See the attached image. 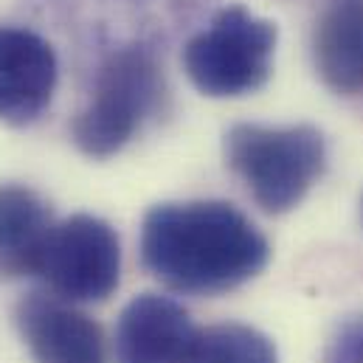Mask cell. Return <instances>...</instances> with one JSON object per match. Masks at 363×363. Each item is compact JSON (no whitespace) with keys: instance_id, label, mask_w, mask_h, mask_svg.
<instances>
[{"instance_id":"cell-1","label":"cell","mask_w":363,"mask_h":363,"mask_svg":"<svg viewBox=\"0 0 363 363\" xmlns=\"http://www.w3.org/2000/svg\"><path fill=\"white\" fill-rule=\"evenodd\" d=\"M271 259L265 234L231 203H158L141 223V262L161 284L220 296L251 281Z\"/></svg>"},{"instance_id":"cell-2","label":"cell","mask_w":363,"mask_h":363,"mask_svg":"<svg viewBox=\"0 0 363 363\" xmlns=\"http://www.w3.org/2000/svg\"><path fill=\"white\" fill-rule=\"evenodd\" d=\"M167 101L164 68L150 45H124L101 57L91 96L71 124L77 150L88 158L121 152Z\"/></svg>"},{"instance_id":"cell-3","label":"cell","mask_w":363,"mask_h":363,"mask_svg":"<svg viewBox=\"0 0 363 363\" xmlns=\"http://www.w3.org/2000/svg\"><path fill=\"white\" fill-rule=\"evenodd\" d=\"M225 161L262 211L284 214L324 175L327 141L310 124H234L225 133Z\"/></svg>"},{"instance_id":"cell-4","label":"cell","mask_w":363,"mask_h":363,"mask_svg":"<svg viewBox=\"0 0 363 363\" xmlns=\"http://www.w3.org/2000/svg\"><path fill=\"white\" fill-rule=\"evenodd\" d=\"M273 51L276 26L271 20L245 6H225L183 45V71L200 93L234 99L268 82Z\"/></svg>"},{"instance_id":"cell-5","label":"cell","mask_w":363,"mask_h":363,"mask_svg":"<svg viewBox=\"0 0 363 363\" xmlns=\"http://www.w3.org/2000/svg\"><path fill=\"white\" fill-rule=\"evenodd\" d=\"M37 276L54 296L71 304L104 301L121 276L118 234L93 214H74L57 223Z\"/></svg>"},{"instance_id":"cell-6","label":"cell","mask_w":363,"mask_h":363,"mask_svg":"<svg viewBox=\"0 0 363 363\" xmlns=\"http://www.w3.org/2000/svg\"><path fill=\"white\" fill-rule=\"evenodd\" d=\"M211 3L214 0H26L31 11L51 23L77 26L107 37L116 34L113 48H155V37H169L200 20Z\"/></svg>"},{"instance_id":"cell-7","label":"cell","mask_w":363,"mask_h":363,"mask_svg":"<svg viewBox=\"0 0 363 363\" xmlns=\"http://www.w3.org/2000/svg\"><path fill=\"white\" fill-rule=\"evenodd\" d=\"M60 79L57 51L48 37L26 26H0V121L34 124L51 104Z\"/></svg>"},{"instance_id":"cell-8","label":"cell","mask_w":363,"mask_h":363,"mask_svg":"<svg viewBox=\"0 0 363 363\" xmlns=\"http://www.w3.org/2000/svg\"><path fill=\"white\" fill-rule=\"evenodd\" d=\"M197 330L189 310L169 296H135L113 333L116 363H189Z\"/></svg>"},{"instance_id":"cell-9","label":"cell","mask_w":363,"mask_h":363,"mask_svg":"<svg viewBox=\"0 0 363 363\" xmlns=\"http://www.w3.org/2000/svg\"><path fill=\"white\" fill-rule=\"evenodd\" d=\"M14 321L37 363H107L101 327L60 296L28 293Z\"/></svg>"},{"instance_id":"cell-10","label":"cell","mask_w":363,"mask_h":363,"mask_svg":"<svg viewBox=\"0 0 363 363\" xmlns=\"http://www.w3.org/2000/svg\"><path fill=\"white\" fill-rule=\"evenodd\" d=\"M54 225L48 203L34 189L0 183V276L23 279L40 273Z\"/></svg>"},{"instance_id":"cell-11","label":"cell","mask_w":363,"mask_h":363,"mask_svg":"<svg viewBox=\"0 0 363 363\" xmlns=\"http://www.w3.org/2000/svg\"><path fill=\"white\" fill-rule=\"evenodd\" d=\"M313 62L330 91L363 93V0H335L324 9L313 31Z\"/></svg>"},{"instance_id":"cell-12","label":"cell","mask_w":363,"mask_h":363,"mask_svg":"<svg viewBox=\"0 0 363 363\" xmlns=\"http://www.w3.org/2000/svg\"><path fill=\"white\" fill-rule=\"evenodd\" d=\"M189 363H276V347L254 327L214 324L197 330Z\"/></svg>"},{"instance_id":"cell-13","label":"cell","mask_w":363,"mask_h":363,"mask_svg":"<svg viewBox=\"0 0 363 363\" xmlns=\"http://www.w3.org/2000/svg\"><path fill=\"white\" fill-rule=\"evenodd\" d=\"M321 363H363V315H355L338 327Z\"/></svg>"}]
</instances>
